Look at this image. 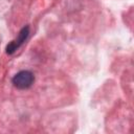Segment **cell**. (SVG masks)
Segmentation results:
<instances>
[{
    "mask_svg": "<svg viewBox=\"0 0 134 134\" xmlns=\"http://www.w3.org/2000/svg\"><path fill=\"white\" fill-rule=\"evenodd\" d=\"M27 36H28V27L26 26V27H24V28L20 31L18 38H17L15 41H12V42L7 45V47H6V52H7V53H13V52L25 41V39L27 38Z\"/></svg>",
    "mask_w": 134,
    "mask_h": 134,
    "instance_id": "cell-2",
    "label": "cell"
},
{
    "mask_svg": "<svg viewBox=\"0 0 134 134\" xmlns=\"http://www.w3.org/2000/svg\"><path fill=\"white\" fill-rule=\"evenodd\" d=\"M35 81V76L30 71L27 70H23L18 72L14 79H13V84L15 85V87L19 88V89H26L28 87L31 86V84Z\"/></svg>",
    "mask_w": 134,
    "mask_h": 134,
    "instance_id": "cell-1",
    "label": "cell"
}]
</instances>
